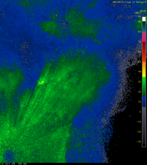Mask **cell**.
<instances>
[{"mask_svg": "<svg viewBox=\"0 0 147 165\" xmlns=\"http://www.w3.org/2000/svg\"><path fill=\"white\" fill-rule=\"evenodd\" d=\"M1 83H3L4 82H1V78L0 77V88H2L3 89V87H4L3 85H1Z\"/></svg>", "mask_w": 147, "mask_h": 165, "instance_id": "obj_1", "label": "cell"}]
</instances>
